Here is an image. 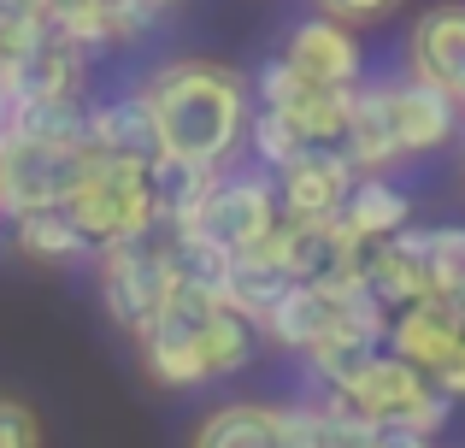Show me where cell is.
I'll return each instance as SVG.
<instances>
[{"instance_id":"9","label":"cell","mask_w":465,"mask_h":448,"mask_svg":"<svg viewBox=\"0 0 465 448\" xmlns=\"http://www.w3.org/2000/svg\"><path fill=\"white\" fill-rule=\"evenodd\" d=\"M389 106H395V136H401V148H407V160L412 154L448 148V142L460 136V118H465V106L454 95L436 89V83H419V77L389 83Z\"/></svg>"},{"instance_id":"33","label":"cell","mask_w":465,"mask_h":448,"mask_svg":"<svg viewBox=\"0 0 465 448\" xmlns=\"http://www.w3.org/2000/svg\"><path fill=\"white\" fill-rule=\"evenodd\" d=\"M377 448H436V437H424V431H407V425H383Z\"/></svg>"},{"instance_id":"13","label":"cell","mask_w":465,"mask_h":448,"mask_svg":"<svg viewBox=\"0 0 465 448\" xmlns=\"http://www.w3.org/2000/svg\"><path fill=\"white\" fill-rule=\"evenodd\" d=\"M460 343H465V313H454L448 301H436V295L401 307L395 331H389V348H395L401 360H412V366H424V372H436Z\"/></svg>"},{"instance_id":"10","label":"cell","mask_w":465,"mask_h":448,"mask_svg":"<svg viewBox=\"0 0 465 448\" xmlns=\"http://www.w3.org/2000/svg\"><path fill=\"white\" fill-rule=\"evenodd\" d=\"M365 284L383 295L389 313L430 295V230H401L389 242L365 248Z\"/></svg>"},{"instance_id":"23","label":"cell","mask_w":465,"mask_h":448,"mask_svg":"<svg viewBox=\"0 0 465 448\" xmlns=\"http://www.w3.org/2000/svg\"><path fill=\"white\" fill-rule=\"evenodd\" d=\"M353 101H360V83L353 89H330V83H307L295 106H283V118L307 136V148H341L353 124Z\"/></svg>"},{"instance_id":"31","label":"cell","mask_w":465,"mask_h":448,"mask_svg":"<svg viewBox=\"0 0 465 448\" xmlns=\"http://www.w3.org/2000/svg\"><path fill=\"white\" fill-rule=\"evenodd\" d=\"M448 407H454V402H448L442 390H430V395H424V402L412 407L407 419H401V425H407V431H424V437H436V431L448 425Z\"/></svg>"},{"instance_id":"1","label":"cell","mask_w":465,"mask_h":448,"mask_svg":"<svg viewBox=\"0 0 465 448\" xmlns=\"http://www.w3.org/2000/svg\"><path fill=\"white\" fill-rule=\"evenodd\" d=\"M142 89H148V101L159 113L165 154H183V160H201L224 172L230 154L248 142L253 89L242 71L218 65V59H165Z\"/></svg>"},{"instance_id":"21","label":"cell","mask_w":465,"mask_h":448,"mask_svg":"<svg viewBox=\"0 0 465 448\" xmlns=\"http://www.w3.org/2000/svg\"><path fill=\"white\" fill-rule=\"evenodd\" d=\"M341 219H348V230L360 242H389L401 230H412V195L401 184H389V177H360Z\"/></svg>"},{"instance_id":"16","label":"cell","mask_w":465,"mask_h":448,"mask_svg":"<svg viewBox=\"0 0 465 448\" xmlns=\"http://www.w3.org/2000/svg\"><path fill=\"white\" fill-rule=\"evenodd\" d=\"M341 319H336V295L318 284H295L272 313L260 319V336H272L277 348H295V354H312L324 336H336Z\"/></svg>"},{"instance_id":"15","label":"cell","mask_w":465,"mask_h":448,"mask_svg":"<svg viewBox=\"0 0 465 448\" xmlns=\"http://www.w3.org/2000/svg\"><path fill=\"white\" fill-rule=\"evenodd\" d=\"M430 390H436L430 372L412 366V360H401L395 348H383V354L371 360V372H365L353 390H341V395H353V402H360L365 413L377 419V425H401V419H407Z\"/></svg>"},{"instance_id":"12","label":"cell","mask_w":465,"mask_h":448,"mask_svg":"<svg viewBox=\"0 0 465 448\" xmlns=\"http://www.w3.org/2000/svg\"><path fill=\"white\" fill-rule=\"evenodd\" d=\"M360 177H389L407 148L395 136V106H389V83H360V101H353V124H348V142H341Z\"/></svg>"},{"instance_id":"35","label":"cell","mask_w":465,"mask_h":448,"mask_svg":"<svg viewBox=\"0 0 465 448\" xmlns=\"http://www.w3.org/2000/svg\"><path fill=\"white\" fill-rule=\"evenodd\" d=\"M0 219H6V207H0Z\"/></svg>"},{"instance_id":"14","label":"cell","mask_w":465,"mask_h":448,"mask_svg":"<svg viewBox=\"0 0 465 448\" xmlns=\"http://www.w3.org/2000/svg\"><path fill=\"white\" fill-rule=\"evenodd\" d=\"M94 148L118 154V160H142V165H153L159 154H165V136H159V113H153L148 89L113 95V101L94 106Z\"/></svg>"},{"instance_id":"26","label":"cell","mask_w":465,"mask_h":448,"mask_svg":"<svg viewBox=\"0 0 465 448\" xmlns=\"http://www.w3.org/2000/svg\"><path fill=\"white\" fill-rule=\"evenodd\" d=\"M47 24H54L65 42L77 47H113L118 42V24H113V0H42Z\"/></svg>"},{"instance_id":"19","label":"cell","mask_w":465,"mask_h":448,"mask_svg":"<svg viewBox=\"0 0 465 448\" xmlns=\"http://www.w3.org/2000/svg\"><path fill=\"white\" fill-rule=\"evenodd\" d=\"M12 136L35 142V148L83 154V148H94V106L89 101H18Z\"/></svg>"},{"instance_id":"8","label":"cell","mask_w":465,"mask_h":448,"mask_svg":"<svg viewBox=\"0 0 465 448\" xmlns=\"http://www.w3.org/2000/svg\"><path fill=\"white\" fill-rule=\"evenodd\" d=\"M407 77L436 83L465 106V0L419 12V24L407 35Z\"/></svg>"},{"instance_id":"27","label":"cell","mask_w":465,"mask_h":448,"mask_svg":"<svg viewBox=\"0 0 465 448\" xmlns=\"http://www.w3.org/2000/svg\"><path fill=\"white\" fill-rule=\"evenodd\" d=\"M248 148H253V160H260V172H283V165H295L301 154H307V136H301L295 124H289L277 106H260L253 113V124H248Z\"/></svg>"},{"instance_id":"5","label":"cell","mask_w":465,"mask_h":448,"mask_svg":"<svg viewBox=\"0 0 465 448\" xmlns=\"http://www.w3.org/2000/svg\"><path fill=\"white\" fill-rule=\"evenodd\" d=\"M224 301H213L206 289L194 284H177L165 301V313L153 319V331L142 336V366H148L153 383L165 390H194V383H213L206 378V354H201V336L213 324V313Z\"/></svg>"},{"instance_id":"17","label":"cell","mask_w":465,"mask_h":448,"mask_svg":"<svg viewBox=\"0 0 465 448\" xmlns=\"http://www.w3.org/2000/svg\"><path fill=\"white\" fill-rule=\"evenodd\" d=\"M295 284H301V277H295V265L283 260V248H277V230H272L260 248L236 254V277H230V307H242L253 324H260L265 313H272Z\"/></svg>"},{"instance_id":"4","label":"cell","mask_w":465,"mask_h":448,"mask_svg":"<svg viewBox=\"0 0 465 448\" xmlns=\"http://www.w3.org/2000/svg\"><path fill=\"white\" fill-rule=\"evenodd\" d=\"M89 177H94V148L65 154V148H35V142H18V136L0 142V207H6V219L71 207Z\"/></svg>"},{"instance_id":"25","label":"cell","mask_w":465,"mask_h":448,"mask_svg":"<svg viewBox=\"0 0 465 448\" xmlns=\"http://www.w3.org/2000/svg\"><path fill=\"white\" fill-rule=\"evenodd\" d=\"M377 354H383V343H365V336L336 331V336H324V343L307 354V372L318 378V390H353V383L371 372Z\"/></svg>"},{"instance_id":"24","label":"cell","mask_w":465,"mask_h":448,"mask_svg":"<svg viewBox=\"0 0 465 448\" xmlns=\"http://www.w3.org/2000/svg\"><path fill=\"white\" fill-rule=\"evenodd\" d=\"M253 336H260V324H253L242 307H218L213 324H206V336H201L206 378H236V372L253 360Z\"/></svg>"},{"instance_id":"6","label":"cell","mask_w":465,"mask_h":448,"mask_svg":"<svg viewBox=\"0 0 465 448\" xmlns=\"http://www.w3.org/2000/svg\"><path fill=\"white\" fill-rule=\"evenodd\" d=\"M283 224V195H277V177L272 172H224L218 177V189L206 195V207L194 213V236L218 242V248L230 254H248L260 248L272 230Z\"/></svg>"},{"instance_id":"18","label":"cell","mask_w":465,"mask_h":448,"mask_svg":"<svg viewBox=\"0 0 465 448\" xmlns=\"http://www.w3.org/2000/svg\"><path fill=\"white\" fill-rule=\"evenodd\" d=\"M218 165H201V160H183V154H159L148 165V184H153V201H159V224L165 230H183L194 224V213L206 207V195L218 189Z\"/></svg>"},{"instance_id":"20","label":"cell","mask_w":465,"mask_h":448,"mask_svg":"<svg viewBox=\"0 0 465 448\" xmlns=\"http://www.w3.org/2000/svg\"><path fill=\"white\" fill-rule=\"evenodd\" d=\"M189 448H283V407H272V402H224L194 425Z\"/></svg>"},{"instance_id":"2","label":"cell","mask_w":465,"mask_h":448,"mask_svg":"<svg viewBox=\"0 0 465 448\" xmlns=\"http://www.w3.org/2000/svg\"><path fill=\"white\" fill-rule=\"evenodd\" d=\"M65 213L83 224V236L94 242V254L165 230L159 224V201H153V184H148V165L142 160H118V154H101V148H94V177L83 184V195L71 201Z\"/></svg>"},{"instance_id":"22","label":"cell","mask_w":465,"mask_h":448,"mask_svg":"<svg viewBox=\"0 0 465 448\" xmlns=\"http://www.w3.org/2000/svg\"><path fill=\"white\" fill-rule=\"evenodd\" d=\"M12 248L35 265H65V260H83L94 254V242L83 236V224L71 219L65 207H47V213H24L12 219Z\"/></svg>"},{"instance_id":"11","label":"cell","mask_w":465,"mask_h":448,"mask_svg":"<svg viewBox=\"0 0 465 448\" xmlns=\"http://www.w3.org/2000/svg\"><path fill=\"white\" fill-rule=\"evenodd\" d=\"M283 59L301 77L330 83V89H353V83H360V42H353L348 24L324 18V12H318V18H301L295 30H289Z\"/></svg>"},{"instance_id":"30","label":"cell","mask_w":465,"mask_h":448,"mask_svg":"<svg viewBox=\"0 0 465 448\" xmlns=\"http://www.w3.org/2000/svg\"><path fill=\"white\" fill-rule=\"evenodd\" d=\"M324 18H336V24H348V30H360V24H383V18H395L401 12V0H312Z\"/></svg>"},{"instance_id":"32","label":"cell","mask_w":465,"mask_h":448,"mask_svg":"<svg viewBox=\"0 0 465 448\" xmlns=\"http://www.w3.org/2000/svg\"><path fill=\"white\" fill-rule=\"evenodd\" d=\"M430 383H436V390H442L448 395V402H465V343L454 348V354H448L442 360V366H436L430 372Z\"/></svg>"},{"instance_id":"28","label":"cell","mask_w":465,"mask_h":448,"mask_svg":"<svg viewBox=\"0 0 465 448\" xmlns=\"http://www.w3.org/2000/svg\"><path fill=\"white\" fill-rule=\"evenodd\" d=\"M430 295L465 313V224L430 230Z\"/></svg>"},{"instance_id":"29","label":"cell","mask_w":465,"mask_h":448,"mask_svg":"<svg viewBox=\"0 0 465 448\" xmlns=\"http://www.w3.org/2000/svg\"><path fill=\"white\" fill-rule=\"evenodd\" d=\"M0 448H42V419L18 395H0Z\"/></svg>"},{"instance_id":"7","label":"cell","mask_w":465,"mask_h":448,"mask_svg":"<svg viewBox=\"0 0 465 448\" xmlns=\"http://www.w3.org/2000/svg\"><path fill=\"white\" fill-rule=\"evenodd\" d=\"M353 184H360V165H353L341 148H307L295 165H283V172H277L283 219H307V224L341 219Z\"/></svg>"},{"instance_id":"3","label":"cell","mask_w":465,"mask_h":448,"mask_svg":"<svg viewBox=\"0 0 465 448\" xmlns=\"http://www.w3.org/2000/svg\"><path fill=\"white\" fill-rule=\"evenodd\" d=\"M171 289H177V265H171V242L165 230L142 242H118V248L101 254V307L118 331L142 336L153 331V319L165 313Z\"/></svg>"},{"instance_id":"34","label":"cell","mask_w":465,"mask_h":448,"mask_svg":"<svg viewBox=\"0 0 465 448\" xmlns=\"http://www.w3.org/2000/svg\"><path fill=\"white\" fill-rule=\"evenodd\" d=\"M0 6H42V0H0Z\"/></svg>"}]
</instances>
